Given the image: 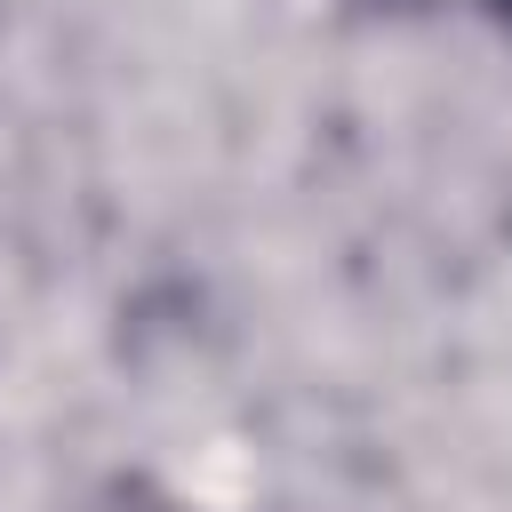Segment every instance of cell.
<instances>
[{"label":"cell","mask_w":512,"mask_h":512,"mask_svg":"<svg viewBox=\"0 0 512 512\" xmlns=\"http://www.w3.org/2000/svg\"><path fill=\"white\" fill-rule=\"evenodd\" d=\"M136 512H168V504H136Z\"/></svg>","instance_id":"7a4b0ae2"},{"label":"cell","mask_w":512,"mask_h":512,"mask_svg":"<svg viewBox=\"0 0 512 512\" xmlns=\"http://www.w3.org/2000/svg\"><path fill=\"white\" fill-rule=\"evenodd\" d=\"M488 8H496V16H504V24H512V0H488Z\"/></svg>","instance_id":"6da1fadb"}]
</instances>
